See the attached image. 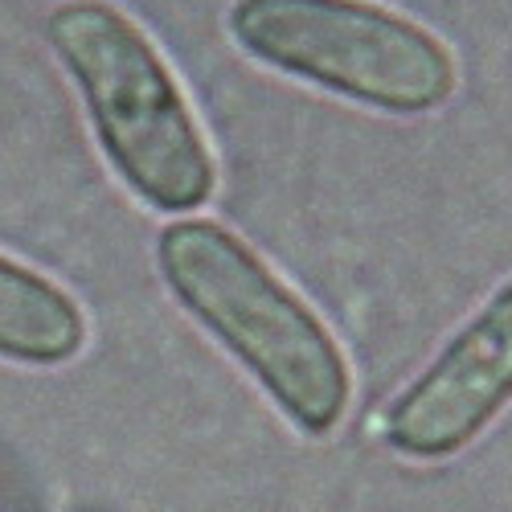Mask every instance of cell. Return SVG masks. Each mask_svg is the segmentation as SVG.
<instances>
[{
  "label": "cell",
  "instance_id": "cell-1",
  "mask_svg": "<svg viewBox=\"0 0 512 512\" xmlns=\"http://www.w3.org/2000/svg\"><path fill=\"white\" fill-rule=\"evenodd\" d=\"M156 267L173 300L259 381L300 435H332L353 398L345 349L234 230L177 218L156 238Z\"/></svg>",
  "mask_w": 512,
  "mask_h": 512
},
{
  "label": "cell",
  "instance_id": "cell-2",
  "mask_svg": "<svg viewBox=\"0 0 512 512\" xmlns=\"http://www.w3.org/2000/svg\"><path fill=\"white\" fill-rule=\"evenodd\" d=\"M46 37L119 181L160 213L201 209L218 189V164L152 37L107 0H66L46 17Z\"/></svg>",
  "mask_w": 512,
  "mask_h": 512
},
{
  "label": "cell",
  "instance_id": "cell-3",
  "mask_svg": "<svg viewBox=\"0 0 512 512\" xmlns=\"http://www.w3.org/2000/svg\"><path fill=\"white\" fill-rule=\"evenodd\" d=\"M230 33L263 66L373 111L426 115L455 91L443 41L373 0H234Z\"/></svg>",
  "mask_w": 512,
  "mask_h": 512
},
{
  "label": "cell",
  "instance_id": "cell-4",
  "mask_svg": "<svg viewBox=\"0 0 512 512\" xmlns=\"http://www.w3.org/2000/svg\"><path fill=\"white\" fill-rule=\"evenodd\" d=\"M512 402V283L467 320L381 414L398 455L435 463L476 443Z\"/></svg>",
  "mask_w": 512,
  "mask_h": 512
},
{
  "label": "cell",
  "instance_id": "cell-5",
  "mask_svg": "<svg viewBox=\"0 0 512 512\" xmlns=\"http://www.w3.org/2000/svg\"><path fill=\"white\" fill-rule=\"evenodd\" d=\"M87 345V316L54 279L0 254V357L66 365Z\"/></svg>",
  "mask_w": 512,
  "mask_h": 512
}]
</instances>
